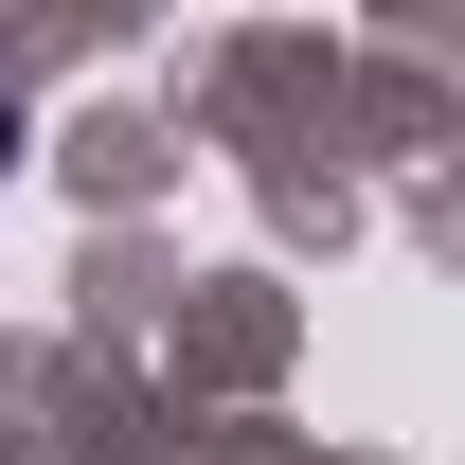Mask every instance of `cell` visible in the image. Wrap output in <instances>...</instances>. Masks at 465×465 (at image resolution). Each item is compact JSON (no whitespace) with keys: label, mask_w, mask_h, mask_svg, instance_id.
<instances>
[{"label":"cell","mask_w":465,"mask_h":465,"mask_svg":"<svg viewBox=\"0 0 465 465\" xmlns=\"http://www.w3.org/2000/svg\"><path fill=\"white\" fill-rule=\"evenodd\" d=\"M0 162H18V108H0Z\"/></svg>","instance_id":"1"}]
</instances>
